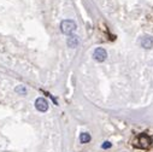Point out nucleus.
Masks as SVG:
<instances>
[{
  "label": "nucleus",
  "mask_w": 153,
  "mask_h": 152,
  "mask_svg": "<svg viewBox=\"0 0 153 152\" xmlns=\"http://www.w3.org/2000/svg\"><path fill=\"white\" fill-rule=\"evenodd\" d=\"M76 28H77V25L72 19H64L60 23V30L65 35H71L76 30Z\"/></svg>",
  "instance_id": "f257e3e1"
},
{
  "label": "nucleus",
  "mask_w": 153,
  "mask_h": 152,
  "mask_svg": "<svg viewBox=\"0 0 153 152\" xmlns=\"http://www.w3.org/2000/svg\"><path fill=\"white\" fill-rule=\"evenodd\" d=\"M134 145H135L136 147H139V148H145V150H147V148H149L151 145H152V139H151L148 135L142 134V135H140V136L136 138Z\"/></svg>",
  "instance_id": "f03ea898"
},
{
  "label": "nucleus",
  "mask_w": 153,
  "mask_h": 152,
  "mask_svg": "<svg viewBox=\"0 0 153 152\" xmlns=\"http://www.w3.org/2000/svg\"><path fill=\"white\" fill-rule=\"evenodd\" d=\"M139 45L145 50H151L153 47V37L151 35H142L139 39Z\"/></svg>",
  "instance_id": "7ed1b4c3"
},
{
  "label": "nucleus",
  "mask_w": 153,
  "mask_h": 152,
  "mask_svg": "<svg viewBox=\"0 0 153 152\" xmlns=\"http://www.w3.org/2000/svg\"><path fill=\"white\" fill-rule=\"evenodd\" d=\"M93 58H94L97 62L102 63V62L107 58V52H106V50L102 48V47H97V48L94 50V52H93Z\"/></svg>",
  "instance_id": "20e7f679"
},
{
  "label": "nucleus",
  "mask_w": 153,
  "mask_h": 152,
  "mask_svg": "<svg viewBox=\"0 0 153 152\" xmlns=\"http://www.w3.org/2000/svg\"><path fill=\"white\" fill-rule=\"evenodd\" d=\"M35 107H36L37 111H40V112H46L48 110V101L42 97L37 98L35 100Z\"/></svg>",
  "instance_id": "39448f33"
},
{
  "label": "nucleus",
  "mask_w": 153,
  "mask_h": 152,
  "mask_svg": "<svg viewBox=\"0 0 153 152\" xmlns=\"http://www.w3.org/2000/svg\"><path fill=\"white\" fill-rule=\"evenodd\" d=\"M80 45V39H79V36H76V35H70L68 37V46L71 47V48H76Z\"/></svg>",
  "instance_id": "423d86ee"
},
{
  "label": "nucleus",
  "mask_w": 153,
  "mask_h": 152,
  "mask_svg": "<svg viewBox=\"0 0 153 152\" xmlns=\"http://www.w3.org/2000/svg\"><path fill=\"white\" fill-rule=\"evenodd\" d=\"M91 134L89 133H82L81 135H80V141L82 142V144H87V142H89L91 141Z\"/></svg>",
  "instance_id": "0eeeda50"
},
{
  "label": "nucleus",
  "mask_w": 153,
  "mask_h": 152,
  "mask_svg": "<svg viewBox=\"0 0 153 152\" xmlns=\"http://www.w3.org/2000/svg\"><path fill=\"white\" fill-rule=\"evenodd\" d=\"M15 91H16V93L19 94V95H27V88H25V86H23V85L17 86V87L15 88Z\"/></svg>",
  "instance_id": "6e6552de"
},
{
  "label": "nucleus",
  "mask_w": 153,
  "mask_h": 152,
  "mask_svg": "<svg viewBox=\"0 0 153 152\" xmlns=\"http://www.w3.org/2000/svg\"><path fill=\"white\" fill-rule=\"evenodd\" d=\"M111 146H112V144H111V142H108V141H105V142L101 145V147H102L104 150H107V148H110Z\"/></svg>",
  "instance_id": "1a4fd4ad"
}]
</instances>
